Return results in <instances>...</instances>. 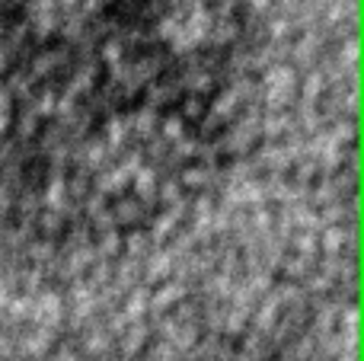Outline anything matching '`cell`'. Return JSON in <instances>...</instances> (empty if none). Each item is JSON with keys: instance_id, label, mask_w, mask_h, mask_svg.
Listing matches in <instances>:
<instances>
[{"instance_id": "1", "label": "cell", "mask_w": 364, "mask_h": 361, "mask_svg": "<svg viewBox=\"0 0 364 361\" xmlns=\"http://www.w3.org/2000/svg\"><path fill=\"white\" fill-rule=\"evenodd\" d=\"M233 0H0V205L23 237L96 249L192 208L256 109Z\"/></svg>"}]
</instances>
